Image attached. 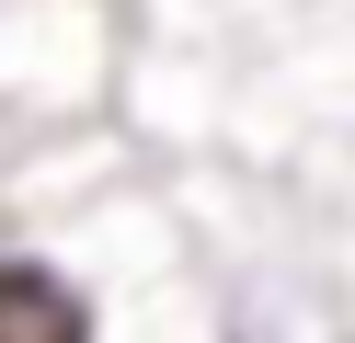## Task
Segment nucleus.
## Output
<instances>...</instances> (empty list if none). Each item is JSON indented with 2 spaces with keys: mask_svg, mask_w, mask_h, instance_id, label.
<instances>
[{
  "mask_svg": "<svg viewBox=\"0 0 355 343\" xmlns=\"http://www.w3.org/2000/svg\"><path fill=\"white\" fill-rule=\"evenodd\" d=\"M0 343H80V297L35 263H0Z\"/></svg>",
  "mask_w": 355,
  "mask_h": 343,
  "instance_id": "f257e3e1",
  "label": "nucleus"
}]
</instances>
